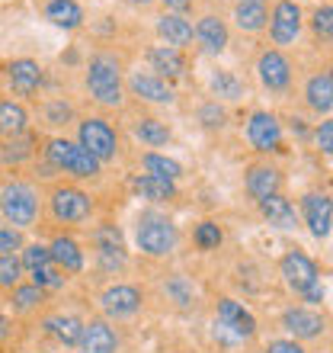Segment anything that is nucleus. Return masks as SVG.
I'll use <instances>...</instances> for the list:
<instances>
[{
    "instance_id": "f257e3e1",
    "label": "nucleus",
    "mask_w": 333,
    "mask_h": 353,
    "mask_svg": "<svg viewBox=\"0 0 333 353\" xmlns=\"http://www.w3.org/2000/svg\"><path fill=\"white\" fill-rule=\"evenodd\" d=\"M87 90L100 106H122V65L109 52L90 58L87 65Z\"/></svg>"
},
{
    "instance_id": "f03ea898",
    "label": "nucleus",
    "mask_w": 333,
    "mask_h": 353,
    "mask_svg": "<svg viewBox=\"0 0 333 353\" xmlns=\"http://www.w3.org/2000/svg\"><path fill=\"white\" fill-rule=\"evenodd\" d=\"M45 158L55 170L71 174V176H77V180H93V176H100V168H103L100 161L93 158L80 141L61 139V135H58V139H48Z\"/></svg>"
},
{
    "instance_id": "7ed1b4c3",
    "label": "nucleus",
    "mask_w": 333,
    "mask_h": 353,
    "mask_svg": "<svg viewBox=\"0 0 333 353\" xmlns=\"http://www.w3.org/2000/svg\"><path fill=\"white\" fill-rule=\"evenodd\" d=\"M0 212H3L7 225H13L19 232H23V228H32V225L39 222V212H42L39 193L29 183L13 180V183H7L0 190Z\"/></svg>"
},
{
    "instance_id": "20e7f679",
    "label": "nucleus",
    "mask_w": 333,
    "mask_h": 353,
    "mask_svg": "<svg viewBox=\"0 0 333 353\" xmlns=\"http://www.w3.org/2000/svg\"><path fill=\"white\" fill-rule=\"evenodd\" d=\"M135 241L148 257H166L176 248V225L160 212H141L135 225Z\"/></svg>"
},
{
    "instance_id": "39448f33",
    "label": "nucleus",
    "mask_w": 333,
    "mask_h": 353,
    "mask_svg": "<svg viewBox=\"0 0 333 353\" xmlns=\"http://www.w3.org/2000/svg\"><path fill=\"white\" fill-rule=\"evenodd\" d=\"M77 141H80L100 164L116 161V154H119V135H116V129H112L103 116H87V119L77 122Z\"/></svg>"
},
{
    "instance_id": "423d86ee",
    "label": "nucleus",
    "mask_w": 333,
    "mask_h": 353,
    "mask_svg": "<svg viewBox=\"0 0 333 353\" xmlns=\"http://www.w3.org/2000/svg\"><path fill=\"white\" fill-rule=\"evenodd\" d=\"M48 209H52V219L65 225H77L83 219H90L93 212V199L77 186H55L52 196H48Z\"/></svg>"
},
{
    "instance_id": "0eeeda50",
    "label": "nucleus",
    "mask_w": 333,
    "mask_h": 353,
    "mask_svg": "<svg viewBox=\"0 0 333 353\" xmlns=\"http://www.w3.org/2000/svg\"><path fill=\"white\" fill-rule=\"evenodd\" d=\"M279 273L286 279L288 289H295L298 296H305L308 289H314L321 283V273H317V263L308 257L305 251H288L282 261H279Z\"/></svg>"
},
{
    "instance_id": "6e6552de",
    "label": "nucleus",
    "mask_w": 333,
    "mask_h": 353,
    "mask_svg": "<svg viewBox=\"0 0 333 353\" xmlns=\"http://www.w3.org/2000/svg\"><path fill=\"white\" fill-rule=\"evenodd\" d=\"M247 141L257 151H263V154L279 151V148H282V122H279L272 112L257 110L247 119Z\"/></svg>"
},
{
    "instance_id": "1a4fd4ad",
    "label": "nucleus",
    "mask_w": 333,
    "mask_h": 353,
    "mask_svg": "<svg viewBox=\"0 0 333 353\" xmlns=\"http://www.w3.org/2000/svg\"><path fill=\"white\" fill-rule=\"evenodd\" d=\"M301 32V7L295 0H279L272 13H269V36L276 46H288L295 42Z\"/></svg>"
},
{
    "instance_id": "9d476101",
    "label": "nucleus",
    "mask_w": 333,
    "mask_h": 353,
    "mask_svg": "<svg viewBox=\"0 0 333 353\" xmlns=\"http://www.w3.org/2000/svg\"><path fill=\"white\" fill-rule=\"evenodd\" d=\"M301 215L314 238H327L333 232V199L327 193H305L301 196Z\"/></svg>"
},
{
    "instance_id": "9b49d317",
    "label": "nucleus",
    "mask_w": 333,
    "mask_h": 353,
    "mask_svg": "<svg viewBox=\"0 0 333 353\" xmlns=\"http://www.w3.org/2000/svg\"><path fill=\"white\" fill-rule=\"evenodd\" d=\"M282 327H286L288 334L295 337V341H314V337L324 334V315L321 312H314V308H288V312H282Z\"/></svg>"
},
{
    "instance_id": "f8f14e48",
    "label": "nucleus",
    "mask_w": 333,
    "mask_h": 353,
    "mask_svg": "<svg viewBox=\"0 0 333 353\" xmlns=\"http://www.w3.org/2000/svg\"><path fill=\"white\" fill-rule=\"evenodd\" d=\"M257 74L263 81V87H269V90H286L292 84V65L279 48H266L257 58Z\"/></svg>"
},
{
    "instance_id": "ddd939ff",
    "label": "nucleus",
    "mask_w": 333,
    "mask_h": 353,
    "mask_svg": "<svg viewBox=\"0 0 333 353\" xmlns=\"http://www.w3.org/2000/svg\"><path fill=\"white\" fill-rule=\"evenodd\" d=\"M218 325L228 327L241 341H250V337L257 334V318L250 315L241 302H234V299H222L218 302Z\"/></svg>"
},
{
    "instance_id": "4468645a",
    "label": "nucleus",
    "mask_w": 333,
    "mask_h": 353,
    "mask_svg": "<svg viewBox=\"0 0 333 353\" xmlns=\"http://www.w3.org/2000/svg\"><path fill=\"white\" fill-rule=\"evenodd\" d=\"M100 305H103V312H106L109 318H129V315H135V312L141 308V292L135 286L119 283V286H109L106 292H103Z\"/></svg>"
},
{
    "instance_id": "2eb2a0df",
    "label": "nucleus",
    "mask_w": 333,
    "mask_h": 353,
    "mask_svg": "<svg viewBox=\"0 0 333 353\" xmlns=\"http://www.w3.org/2000/svg\"><path fill=\"white\" fill-rule=\"evenodd\" d=\"M7 81L19 97H32L42 87V68L32 58H17V61L7 65Z\"/></svg>"
},
{
    "instance_id": "dca6fc26",
    "label": "nucleus",
    "mask_w": 333,
    "mask_h": 353,
    "mask_svg": "<svg viewBox=\"0 0 333 353\" xmlns=\"http://www.w3.org/2000/svg\"><path fill=\"white\" fill-rule=\"evenodd\" d=\"M129 90L138 100H148V103H173V87L166 84L164 77L151 74V71H135L129 77Z\"/></svg>"
},
{
    "instance_id": "f3484780",
    "label": "nucleus",
    "mask_w": 333,
    "mask_h": 353,
    "mask_svg": "<svg viewBox=\"0 0 333 353\" xmlns=\"http://www.w3.org/2000/svg\"><path fill=\"white\" fill-rule=\"evenodd\" d=\"M80 350L83 353H116L119 350V337L116 331L109 327V321L103 318H93L83 325V334H80Z\"/></svg>"
},
{
    "instance_id": "a211bd4d",
    "label": "nucleus",
    "mask_w": 333,
    "mask_h": 353,
    "mask_svg": "<svg viewBox=\"0 0 333 353\" xmlns=\"http://www.w3.org/2000/svg\"><path fill=\"white\" fill-rule=\"evenodd\" d=\"M259 212H263V219H266L272 228H282V232L298 228L295 205L288 203L282 193H272V196H266V199H259Z\"/></svg>"
},
{
    "instance_id": "6ab92c4d",
    "label": "nucleus",
    "mask_w": 333,
    "mask_h": 353,
    "mask_svg": "<svg viewBox=\"0 0 333 353\" xmlns=\"http://www.w3.org/2000/svg\"><path fill=\"white\" fill-rule=\"evenodd\" d=\"M244 183H247V193L259 203V199L279 193V186H282V174H279L276 168H269V164H253V168L247 170V176H244Z\"/></svg>"
},
{
    "instance_id": "aec40b11",
    "label": "nucleus",
    "mask_w": 333,
    "mask_h": 353,
    "mask_svg": "<svg viewBox=\"0 0 333 353\" xmlns=\"http://www.w3.org/2000/svg\"><path fill=\"white\" fill-rule=\"evenodd\" d=\"M305 103L314 112H333V71H321V74L308 77L305 84Z\"/></svg>"
},
{
    "instance_id": "412c9836",
    "label": "nucleus",
    "mask_w": 333,
    "mask_h": 353,
    "mask_svg": "<svg viewBox=\"0 0 333 353\" xmlns=\"http://www.w3.org/2000/svg\"><path fill=\"white\" fill-rule=\"evenodd\" d=\"M158 32H160V39H164L170 48L189 46V42H193V36H195L193 23H189L183 13H164V17L158 19Z\"/></svg>"
},
{
    "instance_id": "4be33fe9",
    "label": "nucleus",
    "mask_w": 333,
    "mask_h": 353,
    "mask_svg": "<svg viewBox=\"0 0 333 353\" xmlns=\"http://www.w3.org/2000/svg\"><path fill=\"white\" fill-rule=\"evenodd\" d=\"M195 39H199L202 52H208V55L224 52V46H228V26H224V19L202 17L199 23H195Z\"/></svg>"
},
{
    "instance_id": "5701e85b",
    "label": "nucleus",
    "mask_w": 333,
    "mask_h": 353,
    "mask_svg": "<svg viewBox=\"0 0 333 353\" xmlns=\"http://www.w3.org/2000/svg\"><path fill=\"white\" fill-rule=\"evenodd\" d=\"M48 251H52V263H55L61 273H80L83 270V251L80 244L74 238H55V241L48 244Z\"/></svg>"
},
{
    "instance_id": "b1692460",
    "label": "nucleus",
    "mask_w": 333,
    "mask_h": 353,
    "mask_svg": "<svg viewBox=\"0 0 333 353\" xmlns=\"http://www.w3.org/2000/svg\"><path fill=\"white\" fill-rule=\"evenodd\" d=\"M234 23H237L244 32H259V29L269 23L266 0H237V7H234Z\"/></svg>"
},
{
    "instance_id": "393cba45",
    "label": "nucleus",
    "mask_w": 333,
    "mask_h": 353,
    "mask_svg": "<svg viewBox=\"0 0 333 353\" xmlns=\"http://www.w3.org/2000/svg\"><path fill=\"white\" fill-rule=\"evenodd\" d=\"M45 331L55 337L58 344L80 347L83 321H80V318H74V315H52V318H45Z\"/></svg>"
},
{
    "instance_id": "a878e982",
    "label": "nucleus",
    "mask_w": 333,
    "mask_h": 353,
    "mask_svg": "<svg viewBox=\"0 0 333 353\" xmlns=\"http://www.w3.org/2000/svg\"><path fill=\"white\" fill-rule=\"evenodd\" d=\"M148 61L158 71V77H180L186 71V58L180 55V48L170 46H154L148 52Z\"/></svg>"
},
{
    "instance_id": "bb28decb",
    "label": "nucleus",
    "mask_w": 333,
    "mask_h": 353,
    "mask_svg": "<svg viewBox=\"0 0 333 353\" xmlns=\"http://www.w3.org/2000/svg\"><path fill=\"white\" fill-rule=\"evenodd\" d=\"M131 190L141 196V199H151V203H166L176 196V186L170 180H160V176H151V174H138L131 180Z\"/></svg>"
},
{
    "instance_id": "cd10ccee",
    "label": "nucleus",
    "mask_w": 333,
    "mask_h": 353,
    "mask_svg": "<svg viewBox=\"0 0 333 353\" xmlns=\"http://www.w3.org/2000/svg\"><path fill=\"white\" fill-rule=\"evenodd\" d=\"M45 17L61 29H77L83 23V10L77 0H48Z\"/></svg>"
},
{
    "instance_id": "c85d7f7f",
    "label": "nucleus",
    "mask_w": 333,
    "mask_h": 353,
    "mask_svg": "<svg viewBox=\"0 0 333 353\" xmlns=\"http://www.w3.org/2000/svg\"><path fill=\"white\" fill-rule=\"evenodd\" d=\"M29 125V112L23 110V103H13V100H0V132L7 139H17L23 135Z\"/></svg>"
},
{
    "instance_id": "c756f323",
    "label": "nucleus",
    "mask_w": 333,
    "mask_h": 353,
    "mask_svg": "<svg viewBox=\"0 0 333 353\" xmlns=\"http://www.w3.org/2000/svg\"><path fill=\"white\" fill-rule=\"evenodd\" d=\"M141 164H144V174L170 180V183H176V180L183 176V168H180L173 158H164V154H154V151H148V154L141 158Z\"/></svg>"
},
{
    "instance_id": "7c9ffc66",
    "label": "nucleus",
    "mask_w": 333,
    "mask_h": 353,
    "mask_svg": "<svg viewBox=\"0 0 333 353\" xmlns=\"http://www.w3.org/2000/svg\"><path fill=\"white\" fill-rule=\"evenodd\" d=\"M135 139H141L151 148H160V145L170 141V129L160 119H154V116H144V119L135 122Z\"/></svg>"
},
{
    "instance_id": "2f4dec72",
    "label": "nucleus",
    "mask_w": 333,
    "mask_h": 353,
    "mask_svg": "<svg viewBox=\"0 0 333 353\" xmlns=\"http://www.w3.org/2000/svg\"><path fill=\"white\" fill-rule=\"evenodd\" d=\"M32 151H36V139L29 132H23L17 139H10L7 145H0V158L7 161V164H19V161L32 158Z\"/></svg>"
},
{
    "instance_id": "473e14b6",
    "label": "nucleus",
    "mask_w": 333,
    "mask_h": 353,
    "mask_svg": "<svg viewBox=\"0 0 333 353\" xmlns=\"http://www.w3.org/2000/svg\"><path fill=\"white\" fill-rule=\"evenodd\" d=\"M208 87H212V93L218 100H241L244 97V84L231 74V71H215Z\"/></svg>"
},
{
    "instance_id": "72a5a7b5",
    "label": "nucleus",
    "mask_w": 333,
    "mask_h": 353,
    "mask_svg": "<svg viewBox=\"0 0 333 353\" xmlns=\"http://www.w3.org/2000/svg\"><path fill=\"white\" fill-rule=\"evenodd\" d=\"M93 244H96V251H125L122 232L116 225H100V228H93Z\"/></svg>"
},
{
    "instance_id": "f704fd0d",
    "label": "nucleus",
    "mask_w": 333,
    "mask_h": 353,
    "mask_svg": "<svg viewBox=\"0 0 333 353\" xmlns=\"http://www.w3.org/2000/svg\"><path fill=\"white\" fill-rule=\"evenodd\" d=\"M42 292H45V289H39L36 283L17 286L13 289V312H32V308H39L42 305Z\"/></svg>"
},
{
    "instance_id": "c9c22d12",
    "label": "nucleus",
    "mask_w": 333,
    "mask_h": 353,
    "mask_svg": "<svg viewBox=\"0 0 333 353\" xmlns=\"http://www.w3.org/2000/svg\"><path fill=\"white\" fill-rule=\"evenodd\" d=\"M23 270H29V273H36L39 267H48L52 263V251H48V244H26L23 248Z\"/></svg>"
},
{
    "instance_id": "e433bc0d",
    "label": "nucleus",
    "mask_w": 333,
    "mask_h": 353,
    "mask_svg": "<svg viewBox=\"0 0 333 353\" xmlns=\"http://www.w3.org/2000/svg\"><path fill=\"white\" fill-rule=\"evenodd\" d=\"M193 238H195V244H199V251H215L218 244H222V228L215 222H199L195 225V232H193Z\"/></svg>"
},
{
    "instance_id": "4c0bfd02",
    "label": "nucleus",
    "mask_w": 333,
    "mask_h": 353,
    "mask_svg": "<svg viewBox=\"0 0 333 353\" xmlns=\"http://www.w3.org/2000/svg\"><path fill=\"white\" fill-rule=\"evenodd\" d=\"M19 279H23V263L13 254L0 257V289H17Z\"/></svg>"
},
{
    "instance_id": "58836bf2",
    "label": "nucleus",
    "mask_w": 333,
    "mask_h": 353,
    "mask_svg": "<svg viewBox=\"0 0 333 353\" xmlns=\"http://www.w3.org/2000/svg\"><path fill=\"white\" fill-rule=\"evenodd\" d=\"M65 273L55 267V263H48V267H39L36 273H32V283H36L39 289H58V286H65Z\"/></svg>"
},
{
    "instance_id": "ea45409f",
    "label": "nucleus",
    "mask_w": 333,
    "mask_h": 353,
    "mask_svg": "<svg viewBox=\"0 0 333 353\" xmlns=\"http://www.w3.org/2000/svg\"><path fill=\"white\" fill-rule=\"evenodd\" d=\"M13 251H23V232L7 222H0V257H7Z\"/></svg>"
},
{
    "instance_id": "a19ab883",
    "label": "nucleus",
    "mask_w": 333,
    "mask_h": 353,
    "mask_svg": "<svg viewBox=\"0 0 333 353\" xmlns=\"http://www.w3.org/2000/svg\"><path fill=\"white\" fill-rule=\"evenodd\" d=\"M311 29L321 39H333V7H317L311 13Z\"/></svg>"
},
{
    "instance_id": "79ce46f5",
    "label": "nucleus",
    "mask_w": 333,
    "mask_h": 353,
    "mask_svg": "<svg viewBox=\"0 0 333 353\" xmlns=\"http://www.w3.org/2000/svg\"><path fill=\"white\" fill-rule=\"evenodd\" d=\"M71 119H74V110H71L65 100H52L45 106V122L48 125H67Z\"/></svg>"
},
{
    "instance_id": "37998d69",
    "label": "nucleus",
    "mask_w": 333,
    "mask_h": 353,
    "mask_svg": "<svg viewBox=\"0 0 333 353\" xmlns=\"http://www.w3.org/2000/svg\"><path fill=\"white\" fill-rule=\"evenodd\" d=\"M314 145L324 151L327 158H333V119H324L314 129Z\"/></svg>"
},
{
    "instance_id": "c03bdc74",
    "label": "nucleus",
    "mask_w": 333,
    "mask_h": 353,
    "mask_svg": "<svg viewBox=\"0 0 333 353\" xmlns=\"http://www.w3.org/2000/svg\"><path fill=\"white\" fill-rule=\"evenodd\" d=\"M199 119H202L205 129H218V125H224V110L218 103H205L199 110Z\"/></svg>"
},
{
    "instance_id": "a18cd8bd",
    "label": "nucleus",
    "mask_w": 333,
    "mask_h": 353,
    "mask_svg": "<svg viewBox=\"0 0 333 353\" xmlns=\"http://www.w3.org/2000/svg\"><path fill=\"white\" fill-rule=\"evenodd\" d=\"M166 292H170V296L180 302V305H189V302H193V289L186 286L183 276H173V279H170V283H166Z\"/></svg>"
},
{
    "instance_id": "49530a36",
    "label": "nucleus",
    "mask_w": 333,
    "mask_h": 353,
    "mask_svg": "<svg viewBox=\"0 0 333 353\" xmlns=\"http://www.w3.org/2000/svg\"><path fill=\"white\" fill-rule=\"evenodd\" d=\"M96 261H100L103 270H122L125 267V251H96Z\"/></svg>"
},
{
    "instance_id": "de8ad7c7",
    "label": "nucleus",
    "mask_w": 333,
    "mask_h": 353,
    "mask_svg": "<svg viewBox=\"0 0 333 353\" xmlns=\"http://www.w3.org/2000/svg\"><path fill=\"white\" fill-rule=\"evenodd\" d=\"M266 353H305V347L292 337V341H272V344L266 347Z\"/></svg>"
},
{
    "instance_id": "09e8293b",
    "label": "nucleus",
    "mask_w": 333,
    "mask_h": 353,
    "mask_svg": "<svg viewBox=\"0 0 333 353\" xmlns=\"http://www.w3.org/2000/svg\"><path fill=\"white\" fill-rule=\"evenodd\" d=\"M164 7H170L173 13H183V10L189 7V0H164Z\"/></svg>"
},
{
    "instance_id": "8fccbe9b",
    "label": "nucleus",
    "mask_w": 333,
    "mask_h": 353,
    "mask_svg": "<svg viewBox=\"0 0 333 353\" xmlns=\"http://www.w3.org/2000/svg\"><path fill=\"white\" fill-rule=\"evenodd\" d=\"M0 337H7V318H0Z\"/></svg>"
},
{
    "instance_id": "3c124183",
    "label": "nucleus",
    "mask_w": 333,
    "mask_h": 353,
    "mask_svg": "<svg viewBox=\"0 0 333 353\" xmlns=\"http://www.w3.org/2000/svg\"><path fill=\"white\" fill-rule=\"evenodd\" d=\"M131 3H148V0H131Z\"/></svg>"
}]
</instances>
